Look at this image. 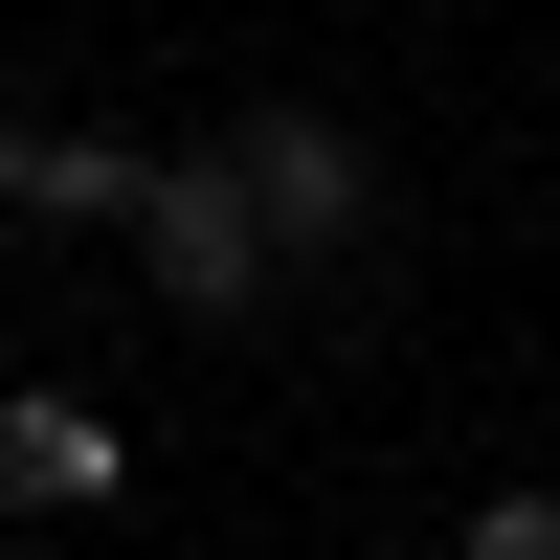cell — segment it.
I'll use <instances>...</instances> for the list:
<instances>
[{
  "instance_id": "1",
  "label": "cell",
  "mask_w": 560,
  "mask_h": 560,
  "mask_svg": "<svg viewBox=\"0 0 560 560\" xmlns=\"http://www.w3.org/2000/svg\"><path fill=\"white\" fill-rule=\"evenodd\" d=\"M135 269H158V314L247 337V314H269V269H292V224L247 202V158H224V135H179V158H158V202H135Z\"/></svg>"
},
{
  "instance_id": "5",
  "label": "cell",
  "mask_w": 560,
  "mask_h": 560,
  "mask_svg": "<svg viewBox=\"0 0 560 560\" xmlns=\"http://www.w3.org/2000/svg\"><path fill=\"white\" fill-rule=\"evenodd\" d=\"M471 560H560V493H493V516H471Z\"/></svg>"
},
{
  "instance_id": "3",
  "label": "cell",
  "mask_w": 560,
  "mask_h": 560,
  "mask_svg": "<svg viewBox=\"0 0 560 560\" xmlns=\"http://www.w3.org/2000/svg\"><path fill=\"white\" fill-rule=\"evenodd\" d=\"M135 471V427H90L68 382H0V516H90Z\"/></svg>"
},
{
  "instance_id": "4",
  "label": "cell",
  "mask_w": 560,
  "mask_h": 560,
  "mask_svg": "<svg viewBox=\"0 0 560 560\" xmlns=\"http://www.w3.org/2000/svg\"><path fill=\"white\" fill-rule=\"evenodd\" d=\"M0 202H45V224H135V202H158V158H135V135H23V113H0Z\"/></svg>"
},
{
  "instance_id": "2",
  "label": "cell",
  "mask_w": 560,
  "mask_h": 560,
  "mask_svg": "<svg viewBox=\"0 0 560 560\" xmlns=\"http://www.w3.org/2000/svg\"><path fill=\"white\" fill-rule=\"evenodd\" d=\"M224 158H247V202L292 224V269H314V247H382V158H359L337 113H292V90H269V113H224Z\"/></svg>"
}]
</instances>
